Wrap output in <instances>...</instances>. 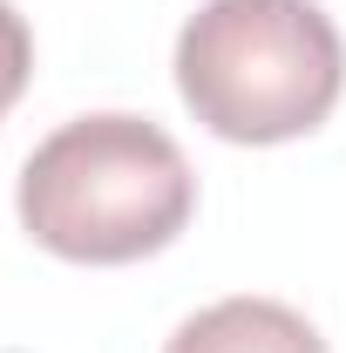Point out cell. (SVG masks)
I'll use <instances>...</instances> for the list:
<instances>
[{
    "instance_id": "obj_1",
    "label": "cell",
    "mask_w": 346,
    "mask_h": 353,
    "mask_svg": "<svg viewBox=\"0 0 346 353\" xmlns=\"http://www.w3.org/2000/svg\"><path fill=\"white\" fill-rule=\"evenodd\" d=\"M14 211L41 252L68 265H136L190 224L197 176L170 130L102 109L34 143Z\"/></svg>"
},
{
    "instance_id": "obj_2",
    "label": "cell",
    "mask_w": 346,
    "mask_h": 353,
    "mask_svg": "<svg viewBox=\"0 0 346 353\" xmlns=\"http://www.w3.org/2000/svg\"><path fill=\"white\" fill-rule=\"evenodd\" d=\"M346 88V41L319 0H204L176 34V95L224 143L312 136Z\"/></svg>"
},
{
    "instance_id": "obj_3",
    "label": "cell",
    "mask_w": 346,
    "mask_h": 353,
    "mask_svg": "<svg viewBox=\"0 0 346 353\" xmlns=\"http://www.w3.org/2000/svg\"><path fill=\"white\" fill-rule=\"evenodd\" d=\"M163 353H326L319 326L292 312L285 299H258V292H238V299H217V306L190 312L170 333Z\"/></svg>"
},
{
    "instance_id": "obj_4",
    "label": "cell",
    "mask_w": 346,
    "mask_h": 353,
    "mask_svg": "<svg viewBox=\"0 0 346 353\" xmlns=\"http://www.w3.org/2000/svg\"><path fill=\"white\" fill-rule=\"evenodd\" d=\"M28 75H34V34H28V21L14 14V0H0V116L21 102Z\"/></svg>"
}]
</instances>
